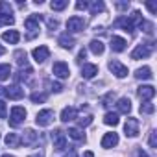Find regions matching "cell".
I'll list each match as a JSON object with an SVG mask.
<instances>
[{
	"label": "cell",
	"instance_id": "obj_26",
	"mask_svg": "<svg viewBox=\"0 0 157 157\" xmlns=\"http://www.w3.org/2000/svg\"><path fill=\"white\" fill-rule=\"evenodd\" d=\"M118 122H120V118H118L117 113H105V117H104V124H107V126H117Z\"/></svg>",
	"mask_w": 157,
	"mask_h": 157
},
{
	"label": "cell",
	"instance_id": "obj_29",
	"mask_svg": "<svg viewBox=\"0 0 157 157\" xmlns=\"http://www.w3.org/2000/svg\"><path fill=\"white\" fill-rule=\"evenodd\" d=\"M113 100H115V93H113V91H109L107 94H104V96L100 98V104H102L104 107H109V105L113 104Z\"/></svg>",
	"mask_w": 157,
	"mask_h": 157
},
{
	"label": "cell",
	"instance_id": "obj_8",
	"mask_svg": "<svg viewBox=\"0 0 157 157\" xmlns=\"http://www.w3.org/2000/svg\"><path fill=\"white\" fill-rule=\"evenodd\" d=\"M32 57L37 61V63H44L48 57H50V50H48V46H37V48H33L32 50Z\"/></svg>",
	"mask_w": 157,
	"mask_h": 157
},
{
	"label": "cell",
	"instance_id": "obj_11",
	"mask_svg": "<svg viewBox=\"0 0 157 157\" xmlns=\"http://www.w3.org/2000/svg\"><path fill=\"white\" fill-rule=\"evenodd\" d=\"M52 139H54V148H56V150L63 151V150L67 148V137L63 135L61 129H56V131L52 133Z\"/></svg>",
	"mask_w": 157,
	"mask_h": 157
},
{
	"label": "cell",
	"instance_id": "obj_41",
	"mask_svg": "<svg viewBox=\"0 0 157 157\" xmlns=\"http://www.w3.org/2000/svg\"><path fill=\"white\" fill-rule=\"evenodd\" d=\"M52 91H54V93H61V91H63V85L57 83V82H54V83H52Z\"/></svg>",
	"mask_w": 157,
	"mask_h": 157
},
{
	"label": "cell",
	"instance_id": "obj_10",
	"mask_svg": "<svg viewBox=\"0 0 157 157\" xmlns=\"http://www.w3.org/2000/svg\"><path fill=\"white\" fill-rule=\"evenodd\" d=\"M137 94H139V98H140L142 102H150V100L155 96V89H153L151 85H140V87L137 89Z\"/></svg>",
	"mask_w": 157,
	"mask_h": 157
},
{
	"label": "cell",
	"instance_id": "obj_7",
	"mask_svg": "<svg viewBox=\"0 0 157 157\" xmlns=\"http://www.w3.org/2000/svg\"><path fill=\"white\" fill-rule=\"evenodd\" d=\"M107 67H109V70H111L117 78H126V76H128V67H126V65H122V63H120V61H117V59H111Z\"/></svg>",
	"mask_w": 157,
	"mask_h": 157
},
{
	"label": "cell",
	"instance_id": "obj_1",
	"mask_svg": "<svg viewBox=\"0 0 157 157\" xmlns=\"http://www.w3.org/2000/svg\"><path fill=\"white\" fill-rule=\"evenodd\" d=\"M142 17H140V11H133L129 17H120L117 21V26H120L124 32H133L135 30V24H140Z\"/></svg>",
	"mask_w": 157,
	"mask_h": 157
},
{
	"label": "cell",
	"instance_id": "obj_14",
	"mask_svg": "<svg viewBox=\"0 0 157 157\" xmlns=\"http://www.w3.org/2000/svg\"><path fill=\"white\" fill-rule=\"evenodd\" d=\"M39 21H41V17L39 15H32V17H28L26 21H24V26H26V30H30V32H37L39 30ZM33 33H32V37H33Z\"/></svg>",
	"mask_w": 157,
	"mask_h": 157
},
{
	"label": "cell",
	"instance_id": "obj_16",
	"mask_svg": "<svg viewBox=\"0 0 157 157\" xmlns=\"http://www.w3.org/2000/svg\"><path fill=\"white\" fill-rule=\"evenodd\" d=\"M96 74H98V67H96V65L87 63V65L82 67V76L85 78V80H91V78H94Z\"/></svg>",
	"mask_w": 157,
	"mask_h": 157
},
{
	"label": "cell",
	"instance_id": "obj_12",
	"mask_svg": "<svg viewBox=\"0 0 157 157\" xmlns=\"http://www.w3.org/2000/svg\"><path fill=\"white\" fill-rule=\"evenodd\" d=\"M10 100H21L24 96V89H21L19 85H11V87H6V94Z\"/></svg>",
	"mask_w": 157,
	"mask_h": 157
},
{
	"label": "cell",
	"instance_id": "obj_5",
	"mask_svg": "<svg viewBox=\"0 0 157 157\" xmlns=\"http://www.w3.org/2000/svg\"><path fill=\"white\" fill-rule=\"evenodd\" d=\"M52 72H54V76L59 78V80H65V78L70 76V68H68V65L65 61H56L54 67H52Z\"/></svg>",
	"mask_w": 157,
	"mask_h": 157
},
{
	"label": "cell",
	"instance_id": "obj_40",
	"mask_svg": "<svg viewBox=\"0 0 157 157\" xmlns=\"http://www.w3.org/2000/svg\"><path fill=\"white\" fill-rule=\"evenodd\" d=\"M87 8H89V2H85V0L76 2V10H87Z\"/></svg>",
	"mask_w": 157,
	"mask_h": 157
},
{
	"label": "cell",
	"instance_id": "obj_25",
	"mask_svg": "<svg viewBox=\"0 0 157 157\" xmlns=\"http://www.w3.org/2000/svg\"><path fill=\"white\" fill-rule=\"evenodd\" d=\"M67 133H68V137L74 139V140H85V135H83V131H82L80 128H70Z\"/></svg>",
	"mask_w": 157,
	"mask_h": 157
},
{
	"label": "cell",
	"instance_id": "obj_33",
	"mask_svg": "<svg viewBox=\"0 0 157 157\" xmlns=\"http://www.w3.org/2000/svg\"><path fill=\"white\" fill-rule=\"evenodd\" d=\"M15 57H17V63L21 67H28V61H26V52L24 50H17L15 52Z\"/></svg>",
	"mask_w": 157,
	"mask_h": 157
},
{
	"label": "cell",
	"instance_id": "obj_28",
	"mask_svg": "<svg viewBox=\"0 0 157 157\" xmlns=\"http://www.w3.org/2000/svg\"><path fill=\"white\" fill-rule=\"evenodd\" d=\"M10 74H11V67H10L8 63H4V65H0V82H4V80H8V78H10Z\"/></svg>",
	"mask_w": 157,
	"mask_h": 157
},
{
	"label": "cell",
	"instance_id": "obj_19",
	"mask_svg": "<svg viewBox=\"0 0 157 157\" xmlns=\"http://www.w3.org/2000/svg\"><path fill=\"white\" fill-rule=\"evenodd\" d=\"M2 39H4L6 43H10V44H17V43L21 41V35H19L17 30H10V32H4V33H2Z\"/></svg>",
	"mask_w": 157,
	"mask_h": 157
},
{
	"label": "cell",
	"instance_id": "obj_4",
	"mask_svg": "<svg viewBox=\"0 0 157 157\" xmlns=\"http://www.w3.org/2000/svg\"><path fill=\"white\" fill-rule=\"evenodd\" d=\"M52 122H54V111H52V109H43V111H39L37 117H35V124L41 126V128H46V126H50Z\"/></svg>",
	"mask_w": 157,
	"mask_h": 157
},
{
	"label": "cell",
	"instance_id": "obj_46",
	"mask_svg": "<svg viewBox=\"0 0 157 157\" xmlns=\"http://www.w3.org/2000/svg\"><path fill=\"white\" fill-rule=\"evenodd\" d=\"M128 6H129V4H117L118 10H124V8H128Z\"/></svg>",
	"mask_w": 157,
	"mask_h": 157
},
{
	"label": "cell",
	"instance_id": "obj_31",
	"mask_svg": "<svg viewBox=\"0 0 157 157\" xmlns=\"http://www.w3.org/2000/svg\"><path fill=\"white\" fill-rule=\"evenodd\" d=\"M89 8H91V13H93V15H96V13H102V11L105 10V6H104V2H100V0H96V2H93V4H89Z\"/></svg>",
	"mask_w": 157,
	"mask_h": 157
},
{
	"label": "cell",
	"instance_id": "obj_23",
	"mask_svg": "<svg viewBox=\"0 0 157 157\" xmlns=\"http://www.w3.org/2000/svg\"><path fill=\"white\" fill-rule=\"evenodd\" d=\"M89 50H91L94 56H102V54H104V50H105V46H104V43H102V41L93 39V41L89 43Z\"/></svg>",
	"mask_w": 157,
	"mask_h": 157
},
{
	"label": "cell",
	"instance_id": "obj_18",
	"mask_svg": "<svg viewBox=\"0 0 157 157\" xmlns=\"http://www.w3.org/2000/svg\"><path fill=\"white\" fill-rule=\"evenodd\" d=\"M21 142H24V146L35 144V142H37V133H35V129H26L24 135L21 137Z\"/></svg>",
	"mask_w": 157,
	"mask_h": 157
},
{
	"label": "cell",
	"instance_id": "obj_43",
	"mask_svg": "<svg viewBox=\"0 0 157 157\" xmlns=\"http://www.w3.org/2000/svg\"><path fill=\"white\" fill-rule=\"evenodd\" d=\"M146 8H148L151 13H155V11H157V6H155V4H151V2H148V4H146Z\"/></svg>",
	"mask_w": 157,
	"mask_h": 157
},
{
	"label": "cell",
	"instance_id": "obj_47",
	"mask_svg": "<svg viewBox=\"0 0 157 157\" xmlns=\"http://www.w3.org/2000/svg\"><path fill=\"white\" fill-rule=\"evenodd\" d=\"M4 94H6V87L0 85V96H4Z\"/></svg>",
	"mask_w": 157,
	"mask_h": 157
},
{
	"label": "cell",
	"instance_id": "obj_30",
	"mask_svg": "<svg viewBox=\"0 0 157 157\" xmlns=\"http://www.w3.org/2000/svg\"><path fill=\"white\" fill-rule=\"evenodd\" d=\"M153 111H155V105L151 102H142L140 104V113L142 115H153Z\"/></svg>",
	"mask_w": 157,
	"mask_h": 157
},
{
	"label": "cell",
	"instance_id": "obj_39",
	"mask_svg": "<svg viewBox=\"0 0 157 157\" xmlns=\"http://www.w3.org/2000/svg\"><path fill=\"white\" fill-rule=\"evenodd\" d=\"M148 142H150L151 148H157V131H151V133H150V140H148Z\"/></svg>",
	"mask_w": 157,
	"mask_h": 157
},
{
	"label": "cell",
	"instance_id": "obj_17",
	"mask_svg": "<svg viewBox=\"0 0 157 157\" xmlns=\"http://www.w3.org/2000/svg\"><path fill=\"white\" fill-rule=\"evenodd\" d=\"M74 118H78V109L76 107H65L63 111H61V122H70V120H74Z\"/></svg>",
	"mask_w": 157,
	"mask_h": 157
},
{
	"label": "cell",
	"instance_id": "obj_20",
	"mask_svg": "<svg viewBox=\"0 0 157 157\" xmlns=\"http://www.w3.org/2000/svg\"><path fill=\"white\" fill-rule=\"evenodd\" d=\"M57 43L65 48V50H70L74 44H76V41H74V37H70L68 33H61L59 35V39H57Z\"/></svg>",
	"mask_w": 157,
	"mask_h": 157
},
{
	"label": "cell",
	"instance_id": "obj_49",
	"mask_svg": "<svg viewBox=\"0 0 157 157\" xmlns=\"http://www.w3.org/2000/svg\"><path fill=\"white\" fill-rule=\"evenodd\" d=\"M4 54H6V48H4L2 44H0V56H4Z\"/></svg>",
	"mask_w": 157,
	"mask_h": 157
},
{
	"label": "cell",
	"instance_id": "obj_32",
	"mask_svg": "<svg viewBox=\"0 0 157 157\" xmlns=\"http://www.w3.org/2000/svg\"><path fill=\"white\" fill-rule=\"evenodd\" d=\"M0 15H11L13 17V8L10 2H0Z\"/></svg>",
	"mask_w": 157,
	"mask_h": 157
},
{
	"label": "cell",
	"instance_id": "obj_2",
	"mask_svg": "<svg viewBox=\"0 0 157 157\" xmlns=\"http://www.w3.org/2000/svg\"><path fill=\"white\" fill-rule=\"evenodd\" d=\"M153 52V43H142V44H137L135 50L131 52V59H146L150 57Z\"/></svg>",
	"mask_w": 157,
	"mask_h": 157
},
{
	"label": "cell",
	"instance_id": "obj_44",
	"mask_svg": "<svg viewBox=\"0 0 157 157\" xmlns=\"http://www.w3.org/2000/svg\"><path fill=\"white\" fill-rule=\"evenodd\" d=\"M57 24H59V22H57L56 19H54V21H52V19L48 21V28H52V30H54V28H57Z\"/></svg>",
	"mask_w": 157,
	"mask_h": 157
},
{
	"label": "cell",
	"instance_id": "obj_42",
	"mask_svg": "<svg viewBox=\"0 0 157 157\" xmlns=\"http://www.w3.org/2000/svg\"><path fill=\"white\" fill-rule=\"evenodd\" d=\"M85 54H87V52H85V50H82L80 54H78V59H76V61H78V63H82V61L85 59Z\"/></svg>",
	"mask_w": 157,
	"mask_h": 157
},
{
	"label": "cell",
	"instance_id": "obj_24",
	"mask_svg": "<svg viewBox=\"0 0 157 157\" xmlns=\"http://www.w3.org/2000/svg\"><path fill=\"white\" fill-rule=\"evenodd\" d=\"M4 140H6V144H8L10 148H17V146L21 144V137H19L17 133H8Z\"/></svg>",
	"mask_w": 157,
	"mask_h": 157
},
{
	"label": "cell",
	"instance_id": "obj_15",
	"mask_svg": "<svg viewBox=\"0 0 157 157\" xmlns=\"http://www.w3.org/2000/svg\"><path fill=\"white\" fill-rule=\"evenodd\" d=\"M126 39H122V37H118V35H113L111 37V50L113 52H124L126 50Z\"/></svg>",
	"mask_w": 157,
	"mask_h": 157
},
{
	"label": "cell",
	"instance_id": "obj_13",
	"mask_svg": "<svg viewBox=\"0 0 157 157\" xmlns=\"http://www.w3.org/2000/svg\"><path fill=\"white\" fill-rule=\"evenodd\" d=\"M102 148H105V150H109V148H113V146H117L118 144V135L117 133H105L104 137H102Z\"/></svg>",
	"mask_w": 157,
	"mask_h": 157
},
{
	"label": "cell",
	"instance_id": "obj_48",
	"mask_svg": "<svg viewBox=\"0 0 157 157\" xmlns=\"http://www.w3.org/2000/svg\"><path fill=\"white\" fill-rule=\"evenodd\" d=\"M83 157H94V153H93V151H85Z\"/></svg>",
	"mask_w": 157,
	"mask_h": 157
},
{
	"label": "cell",
	"instance_id": "obj_27",
	"mask_svg": "<svg viewBox=\"0 0 157 157\" xmlns=\"http://www.w3.org/2000/svg\"><path fill=\"white\" fill-rule=\"evenodd\" d=\"M67 6H68L67 0H52V2H50V8H52L54 11H61V10H65Z\"/></svg>",
	"mask_w": 157,
	"mask_h": 157
},
{
	"label": "cell",
	"instance_id": "obj_50",
	"mask_svg": "<svg viewBox=\"0 0 157 157\" xmlns=\"http://www.w3.org/2000/svg\"><path fill=\"white\" fill-rule=\"evenodd\" d=\"M28 157H43V153H33V155H28Z\"/></svg>",
	"mask_w": 157,
	"mask_h": 157
},
{
	"label": "cell",
	"instance_id": "obj_37",
	"mask_svg": "<svg viewBox=\"0 0 157 157\" xmlns=\"http://www.w3.org/2000/svg\"><path fill=\"white\" fill-rule=\"evenodd\" d=\"M8 117V107H6V102L0 100V118H6Z\"/></svg>",
	"mask_w": 157,
	"mask_h": 157
},
{
	"label": "cell",
	"instance_id": "obj_34",
	"mask_svg": "<svg viewBox=\"0 0 157 157\" xmlns=\"http://www.w3.org/2000/svg\"><path fill=\"white\" fill-rule=\"evenodd\" d=\"M15 22V17L11 15H0V26H11Z\"/></svg>",
	"mask_w": 157,
	"mask_h": 157
},
{
	"label": "cell",
	"instance_id": "obj_9",
	"mask_svg": "<svg viewBox=\"0 0 157 157\" xmlns=\"http://www.w3.org/2000/svg\"><path fill=\"white\" fill-rule=\"evenodd\" d=\"M124 133L126 137H137L139 135V120L137 118H128L126 124H124Z\"/></svg>",
	"mask_w": 157,
	"mask_h": 157
},
{
	"label": "cell",
	"instance_id": "obj_22",
	"mask_svg": "<svg viewBox=\"0 0 157 157\" xmlns=\"http://www.w3.org/2000/svg\"><path fill=\"white\" fill-rule=\"evenodd\" d=\"M135 78H137V80H151V78H153L151 68H150V67L137 68V70H135Z\"/></svg>",
	"mask_w": 157,
	"mask_h": 157
},
{
	"label": "cell",
	"instance_id": "obj_21",
	"mask_svg": "<svg viewBox=\"0 0 157 157\" xmlns=\"http://www.w3.org/2000/svg\"><path fill=\"white\" fill-rule=\"evenodd\" d=\"M117 109H118V113H122V115H129V111H131V102H129V98H120L118 102H117Z\"/></svg>",
	"mask_w": 157,
	"mask_h": 157
},
{
	"label": "cell",
	"instance_id": "obj_3",
	"mask_svg": "<svg viewBox=\"0 0 157 157\" xmlns=\"http://www.w3.org/2000/svg\"><path fill=\"white\" fill-rule=\"evenodd\" d=\"M24 118H26V109L21 107V105H15L11 109V115H10V126L17 128V126H21L24 122Z\"/></svg>",
	"mask_w": 157,
	"mask_h": 157
},
{
	"label": "cell",
	"instance_id": "obj_6",
	"mask_svg": "<svg viewBox=\"0 0 157 157\" xmlns=\"http://www.w3.org/2000/svg\"><path fill=\"white\" fill-rule=\"evenodd\" d=\"M83 28H85V21H83L82 17H70V19L67 21V30H68L70 33L83 32Z\"/></svg>",
	"mask_w": 157,
	"mask_h": 157
},
{
	"label": "cell",
	"instance_id": "obj_38",
	"mask_svg": "<svg viewBox=\"0 0 157 157\" xmlns=\"http://www.w3.org/2000/svg\"><path fill=\"white\" fill-rule=\"evenodd\" d=\"M91 122H93V117H91V115H87V117H82V118H80V126H82V128L89 126Z\"/></svg>",
	"mask_w": 157,
	"mask_h": 157
},
{
	"label": "cell",
	"instance_id": "obj_36",
	"mask_svg": "<svg viewBox=\"0 0 157 157\" xmlns=\"http://www.w3.org/2000/svg\"><path fill=\"white\" fill-rule=\"evenodd\" d=\"M30 98H32L33 104H39V102H44V100H46V94H44V93H33Z\"/></svg>",
	"mask_w": 157,
	"mask_h": 157
},
{
	"label": "cell",
	"instance_id": "obj_45",
	"mask_svg": "<svg viewBox=\"0 0 157 157\" xmlns=\"http://www.w3.org/2000/svg\"><path fill=\"white\" fill-rule=\"evenodd\" d=\"M139 157H150L146 151H142V150H139Z\"/></svg>",
	"mask_w": 157,
	"mask_h": 157
},
{
	"label": "cell",
	"instance_id": "obj_51",
	"mask_svg": "<svg viewBox=\"0 0 157 157\" xmlns=\"http://www.w3.org/2000/svg\"><path fill=\"white\" fill-rule=\"evenodd\" d=\"M2 157H15V155H10V153H6V155H2Z\"/></svg>",
	"mask_w": 157,
	"mask_h": 157
},
{
	"label": "cell",
	"instance_id": "obj_35",
	"mask_svg": "<svg viewBox=\"0 0 157 157\" xmlns=\"http://www.w3.org/2000/svg\"><path fill=\"white\" fill-rule=\"evenodd\" d=\"M139 26H140V28H142L148 35H151V33H153V24H151V22H148V21H144V19H142Z\"/></svg>",
	"mask_w": 157,
	"mask_h": 157
}]
</instances>
